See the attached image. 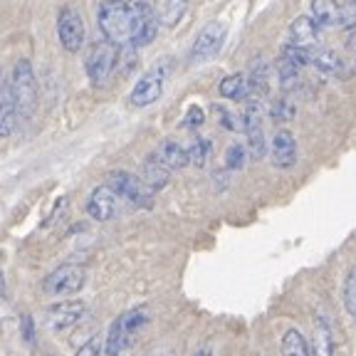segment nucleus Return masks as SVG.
Masks as SVG:
<instances>
[{
	"instance_id": "nucleus-28",
	"label": "nucleus",
	"mask_w": 356,
	"mask_h": 356,
	"mask_svg": "<svg viewBox=\"0 0 356 356\" xmlns=\"http://www.w3.org/2000/svg\"><path fill=\"white\" fill-rule=\"evenodd\" d=\"M213 114H216L218 124H220L222 129H228V131H243V117H238L235 111H230L225 104H216L213 106Z\"/></svg>"
},
{
	"instance_id": "nucleus-36",
	"label": "nucleus",
	"mask_w": 356,
	"mask_h": 356,
	"mask_svg": "<svg viewBox=\"0 0 356 356\" xmlns=\"http://www.w3.org/2000/svg\"><path fill=\"white\" fill-rule=\"evenodd\" d=\"M195 356H213V349L211 346H203V349L195 351Z\"/></svg>"
},
{
	"instance_id": "nucleus-33",
	"label": "nucleus",
	"mask_w": 356,
	"mask_h": 356,
	"mask_svg": "<svg viewBox=\"0 0 356 356\" xmlns=\"http://www.w3.org/2000/svg\"><path fill=\"white\" fill-rule=\"evenodd\" d=\"M203 122H206V114H203V109H200V106L193 104L188 111H186L184 129H200V127H203Z\"/></svg>"
},
{
	"instance_id": "nucleus-16",
	"label": "nucleus",
	"mask_w": 356,
	"mask_h": 356,
	"mask_svg": "<svg viewBox=\"0 0 356 356\" xmlns=\"http://www.w3.org/2000/svg\"><path fill=\"white\" fill-rule=\"evenodd\" d=\"M309 10V17L317 22L319 28H339L341 3H337V0H312Z\"/></svg>"
},
{
	"instance_id": "nucleus-1",
	"label": "nucleus",
	"mask_w": 356,
	"mask_h": 356,
	"mask_svg": "<svg viewBox=\"0 0 356 356\" xmlns=\"http://www.w3.org/2000/svg\"><path fill=\"white\" fill-rule=\"evenodd\" d=\"M97 22L104 40L117 47H146L159 33V17L149 0H104Z\"/></svg>"
},
{
	"instance_id": "nucleus-25",
	"label": "nucleus",
	"mask_w": 356,
	"mask_h": 356,
	"mask_svg": "<svg viewBox=\"0 0 356 356\" xmlns=\"http://www.w3.org/2000/svg\"><path fill=\"white\" fill-rule=\"evenodd\" d=\"M297 117V106L287 99V97H280L270 104V119L277 124H289Z\"/></svg>"
},
{
	"instance_id": "nucleus-14",
	"label": "nucleus",
	"mask_w": 356,
	"mask_h": 356,
	"mask_svg": "<svg viewBox=\"0 0 356 356\" xmlns=\"http://www.w3.org/2000/svg\"><path fill=\"white\" fill-rule=\"evenodd\" d=\"M248 92L252 97H267L270 89H273V67L267 65L265 60H255L250 67V74H248Z\"/></svg>"
},
{
	"instance_id": "nucleus-31",
	"label": "nucleus",
	"mask_w": 356,
	"mask_h": 356,
	"mask_svg": "<svg viewBox=\"0 0 356 356\" xmlns=\"http://www.w3.org/2000/svg\"><path fill=\"white\" fill-rule=\"evenodd\" d=\"M248 161V146L245 144H233L225 151V168L228 171H240Z\"/></svg>"
},
{
	"instance_id": "nucleus-24",
	"label": "nucleus",
	"mask_w": 356,
	"mask_h": 356,
	"mask_svg": "<svg viewBox=\"0 0 356 356\" xmlns=\"http://www.w3.org/2000/svg\"><path fill=\"white\" fill-rule=\"evenodd\" d=\"M122 327H124V332L131 337V334H136L141 327H144L146 322H149V309L146 307H134V309H129V312H124L122 317Z\"/></svg>"
},
{
	"instance_id": "nucleus-5",
	"label": "nucleus",
	"mask_w": 356,
	"mask_h": 356,
	"mask_svg": "<svg viewBox=\"0 0 356 356\" xmlns=\"http://www.w3.org/2000/svg\"><path fill=\"white\" fill-rule=\"evenodd\" d=\"M87 282V270L82 265H60L57 270H52L47 277H44V295L47 297H70L77 295L79 289Z\"/></svg>"
},
{
	"instance_id": "nucleus-29",
	"label": "nucleus",
	"mask_w": 356,
	"mask_h": 356,
	"mask_svg": "<svg viewBox=\"0 0 356 356\" xmlns=\"http://www.w3.org/2000/svg\"><path fill=\"white\" fill-rule=\"evenodd\" d=\"M309 55L312 52L309 50H302V47H297V44H292V42H287L280 50V60H284V62H289V65H295V67H305V65H309Z\"/></svg>"
},
{
	"instance_id": "nucleus-20",
	"label": "nucleus",
	"mask_w": 356,
	"mask_h": 356,
	"mask_svg": "<svg viewBox=\"0 0 356 356\" xmlns=\"http://www.w3.org/2000/svg\"><path fill=\"white\" fill-rule=\"evenodd\" d=\"M218 92H220L222 99H230V102H243L245 97L250 95V92H248V79L240 72L222 77L220 84H218Z\"/></svg>"
},
{
	"instance_id": "nucleus-7",
	"label": "nucleus",
	"mask_w": 356,
	"mask_h": 356,
	"mask_svg": "<svg viewBox=\"0 0 356 356\" xmlns=\"http://www.w3.org/2000/svg\"><path fill=\"white\" fill-rule=\"evenodd\" d=\"M57 38L65 52H79L84 47L87 30H84L82 15L72 6H62L57 13Z\"/></svg>"
},
{
	"instance_id": "nucleus-18",
	"label": "nucleus",
	"mask_w": 356,
	"mask_h": 356,
	"mask_svg": "<svg viewBox=\"0 0 356 356\" xmlns=\"http://www.w3.org/2000/svg\"><path fill=\"white\" fill-rule=\"evenodd\" d=\"M141 181H144L151 191H161V188H166L168 181H171V171L156 159V154H151V156H146V161H144V176H141Z\"/></svg>"
},
{
	"instance_id": "nucleus-21",
	"label": "nucleus",
	"mask_w": 356,
	"mask_h": 356,
	"mask_svg": "<svg viewBox=\"0 0 356 356\" xmlns=\"http://www.w3.org/2000/svg\"><path fill=\"white\" fill-rule=\"evenodd\" d=\"M127 341H129V334L124 332L122 319L117 317L114 322H111L109 332H106V337H104V354L106 356H119L124 351V346H127Z\"/></svg>"
},
{
	"instance_id": "nucleus-9",
	"label": "nucleus",
	"mask_w": 356,
	"mask_h": 356,
	"mask_svg": "<svg viewBox=\"0 0 356 356\" xmlns=\"http://www.w3.org/2000/svg\"><path fill=\"white\" fill-rule=\"evenodd\" d=\"M84 307L82 300H65V302H57L47 309V327L52 332H65V329H72L79 319L84 317Z\"/></svg>"
},
{
	"instance_id": "nucleus-12",
	"label": "nucleus",
	"mask_w": 356,
	"mask_h": 356,
	"mask_svg": "<svg viewBox=\"0 0 356 356\" xmlns=\"http://www.w3.org/2000/svg\"><path fill=\"white\" fill-rule=\"evenodd\" d=\"M319 40H322V28L309 15H300L289 22V42L292 44L312 52L317 50Z\"/></svg>"
},
{
	"instance_id": "nucleus-10",
	"label": "nucleus",
	"mask_w": 356,
	"mask_h": 356,
	"mask_svg": "<svg viewBox=\"0 0 356 356\" xmlns=\"http://www.w3.org/2000/svg\"><path fill=\"white\" fill-rule=\"evenodd\" d=\"M87 213L89 218H95L99 222H106L111 218H117L119 213V195L109 188V186H97L87 200Z\"/></svg>"
},
{
	"instance_id": "nucleus-19",
	"label": "nucleus",
	"mask_w": 356,
	"mask_h": 356,
	"mask_svg": "<svg viewBox=\"0 0 356 356\" xmlns=\"http://www.w3.org/2000/svg\"><path fill=\"white\" fill-rule=\"evenodd\" d=\"M312 356H334V334L327 319L319 317L314 322V339H312Z\"/></svg>"
},
{
	"instance_id": "nucleus-8",
	"label": "nucleus",
	"mask_w": 356,
	"mask_h": 356,
	"mask_svg": "<svg viewBox=\"0 0 356 356\" xmlns=\"http://www.w3.org/2000/svg\"><path fill=\"white\" fill-rule=\"evenodd\" d=\"M163 87H166V67L156 65V67H151L149 72H144V77H141L139 82L134 84L129 102H131L134 106H139V109L151 106L154 102L161 99Z\"/></svg>"
},
{
	"instance_id": "nucleus-34",
	"label": "nucleus",
	"mask_w": 356,
	"mask_h": 356,
	"mask_svg": "<svg viewBox=\"0 0 356 356\" xmlns=\"http://www.w3.org/2000/svg\"><path fill=\"white\" fill-rule=\"evenodd\" d=\"M99 349H102V339L99 337H92L84 346L77 349V356H99Z\"/></svg>"
},
{
	"instance_id": "nucleus-3",
	"label": "nucleus",
	"mask_w": 356,
	"mask_h": 356,
	"mask_svg": "<svg viewBox=\"0 0 356 356\" xmlns=\"http://www.w3.org/2000/svg\"><path fill=\"white\" fill-rule=\"evenodd\" d=\"M106 186H109L119 198L131 203L134 208L154 206V191H151L139 176H134V173H129V171H111L109 176H106Z\"/></svg>"
},
{
	"instance_id": "nucleus-30",
	"label": "nucleus",
	"mask_w": 356,
	"mask_h": 356,
	"mask_svg": "<svg viewBox=\"0 0 356 356\" xmlns=\"http://www.w3.org/2000/svg\"><path fill=\"white\" fill-rule=\"evenodd\" d=\"M341 300H344V309L349 312V317L356 319V267L346 275L344 280V292H341Z\"/></svg>"
},
{
	"instance_id": "nucleus-27",
	"label": "nucleus",
	"mask_w": 356,
	"mask_h": 356,
	"mask_svg": "<svg viewBox=\"0 0 356 356\" xmlns=\"http://www.w3.org/2000/svg\"><path fill=\"white\" fill-rule=\"evenodd\" d=\"M300 72H302L300 67L289 65L284 60H277V82L284 92H289V89H295L300 84Z\"/></svg>"
},
{
	"instance_id": "nucleus-4",
	"label": "nucleus",
	"mask_w": 356,
	"mask_h": 356,
	"mask_svg": "<svg viewBox=\"0 0 356 356\" xmlns=\"http://www.w3.org/2000/svg\"><path fill=\"white\" fill-rule=\"evenodd\" d=\"M117 44L109 42V40H97L87 47V55H84V70H87V77L92 84H104L109 79L111 70L117 65Z\"/></svg>"
},
{
	"instance_id": "nucleus-37",
	"label": "nucleus",
	"mask_w": 356,
	"mask_h": 356,
	"mask_svg": "<svg viewBox=\"0 0 356 356\" xmlns=\"http://www.w3.org/2000/svg\"><path fill=\"white\" fill-rule=\"evenodd\" d=\"M3 84H6V82H3V74H0V87H3Z\"/></svg>"
},
{
	"instance_id": "nucleus-26",
	"label": "nucleus",
	"mask_w": 356,
	"mask_h": 356,
	"mask_svg": "<svg viewBox=\"0 0 356 356\" xmlns=\"http://www.w3.org/2000/svg\"><path fill=\"white\" fill-rule=\"evenodd\" d=\"M186 8H188V3H186V0H161V20H163V25H168V28L178 25V20L186 15Z\"/></svg>"
},
{
	"instance_id": "nucleus-35",
	"label": "nucleus",
	"mask_w": 356,
	"mask_h": 356,
	"mask_svg": "<svg viewBox=\"0 0 356 356\" xmlns=\"http://www.w3.org/2000/svg\"><path fill=\"white\" fill-rule=\"evenodd\" d=\"M20 332H22V339H25V341H33L35 339V322H33V317H30V314H22Z\"/></svg>"
},
{
	"instance_id": "nucleus-17",
	"label": "nucleus",
	"mask_w": 356,
	"mask_h": 356,
	"mask_svg": "<svg viewBox=\"0 0 356 356\" xmlns=\"http://www.w3.org/2000/svg\"><path fill=\"white\" fill-rule=\"evenodd\" d=\"M15 122H17L15 102H13L10 87L3 84L0 87V139H8L15 131Z\"/></svg>"
},
{
	"instance_id": "nucleus-23",
	"label": "nucleus",
	"mask_w": 356,
	"mask_h": 356,
	"mask_svg": "<svg viewBox=\"0 0 356 356\" xmlns=\"http://www.w3.org/2000/svg\"><path fill=\"white\" fill-rule=\"evenodd\" d=\"M186 151H188V166L203 168L208 163V159H211L213 144H211V139H195V141H191V146Z\"/></svg>"
},
{
	"instance_id": "nucleus-38",
	"label": "nucleus",
	"mask_w": 356,
	"mask_h": 356,
	"mask_svg": "<svg viewBox=\"0 0 356 356\" xmlns=\"http://www.w3.org/2000/svg\"><path fill=\"white\" fill-rule=\"evenodd\" d=\"M0 282H3V275H0Z\"/></svg>"
},
{
	"instance_id": "nucleus-11",
	"label": "nucleus",
	"mask_w": 356,
	"mask_h": 356,
	"mask_svg": "<svg viewBox=\"0 0 356 356\" xmlns=\"http://www.w3.org/2000/svg\"><path fill=\"white\" fill-rule=\"evenodd\" d=\"M270 156H273L275 168H292L297 163V139L295 134L287 129L275 131L273 141H270Z\"/></svg>"
},
{
	"instance_id": "nucleus-32",
	"label": "nucleus",
	"mask_w": 356,
	"mask_h": 356,
	"mask_svg": "<svg viewBox=\"0 0 356 356\" xmlns=\"http://www.w3.org/2000/svg\"><path fill=\"white\" fill-rule=\"evenodd\" d=\"M339 28H356V0H344L339 13Z\"/></svg>"
},
{
	"instance_id": "nucleus-15",
	"label": "nucleus",
	"mask_w": 356,
	"mask_h": 356,
	"mask_svg": "<svg viewBox=\"0 0 356 356\" xmlns=\"http://www.w3.org/2000/svg\"><path fill=\"white\" fill-rule=\"evenodd\" d=\"M156 159H159L168 171H181V168L188 166V151H186V146H181L173 139H166L159 144Z\"/></svg>"
},
{
	"instance_id": "nucleus-13",
	"label": "nucleus",
	"mask_w": 356,
	"mask_h": 356,
	"mask_svg": "<svg viewBox=\"0 0 356 356\" xmlns=\"http://www.w3.org/2000/svg\"><path fill=\"white\" fill-rule=\"evenodd\" d=\"M309 62L317 67L322 74H329V77H344L346 74V62L339 52L329 50V47H317L312 50Z\"/></svg>"
},
{
	"instance_id": "nucleus-6",
	"label": "nucleus",
	"mask_w": 356,
	"mask_h": 356,
	"mask_svg": "<svg viewBox=\"0 0 356 356\" xmlns=\"http://www.w3.org/2000/svg\"><path fill=\"white\" fill-rule=\"evenodd\" d=\"M225 35H228V28L222 22L218 20L208 22L206 28L195 35L193 44H191V52H188L191 65H203V62L213 60L220 52L222 42H225Z\"/></svg>"
},
{
	"instance_id": "nucleus-22",
	"label": "nucleus",
	"mask_w": 356,
	"mask_h": 356,
	"mask_svg": "<svg viewBox=\"0 0 356 356\" xmlns=\"http://www.w3.org/2000/svg\"><path fill=\"white\" fill-rule=\"evenodd\" d=\"M282 354L284 356H312L307 339L302 337L300 329H287L282 337Z\"/></svg>"
},
{
	"instance_id": "nucleus-2",
	"label": "nucleus",
	"mask_w": 356,
	"mask_h": 356,
	"mask_svg": "<svg viewBox=\"0 0 356 356\" xmlns=\"http://www.w3.org/2000/svg\"><path fill=\"white\" fill-rule=\"evenodd\" d=\"M10 95L15 102V109L20 117H33L35 109H38L40 99V89H38V77H35V70L30 65V60H17L13 65L10 72Z\"/></svg>"
}]
</instances>
